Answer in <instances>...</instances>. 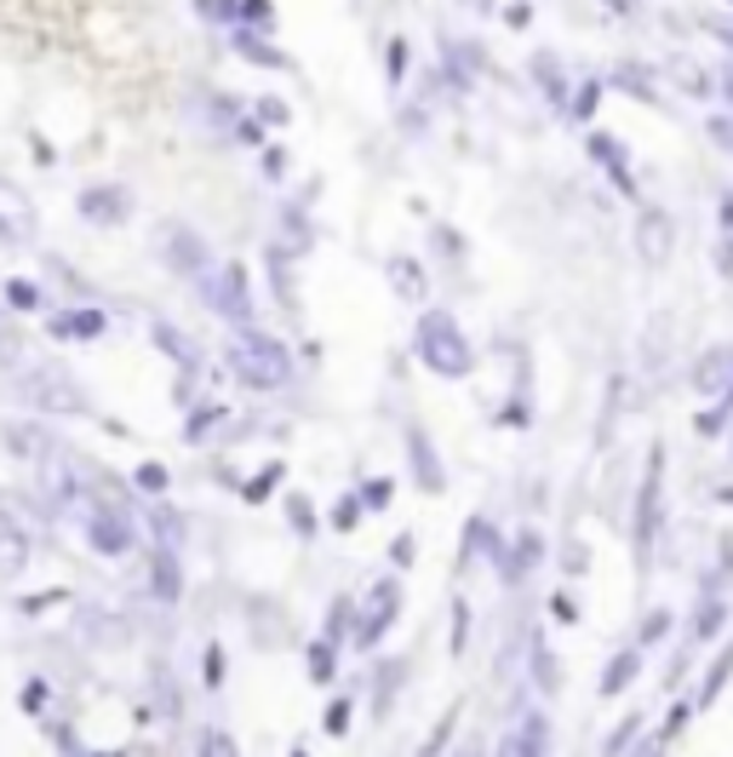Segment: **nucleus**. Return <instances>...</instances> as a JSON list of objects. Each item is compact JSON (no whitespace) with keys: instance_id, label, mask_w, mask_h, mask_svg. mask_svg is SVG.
Masks as SVG:
<instances>
[{"instance_id":"1","label":"nucleus","mask_w":733,"mask_h":757,"mask_svg":"<svg viewBox=\"0 0 733 757\" xmlns=\"http://www.w3.org/2000/svg\"><path fill=\"white\" fill-rule=\"evenodd\" d=\"M419 362L424 368H436V373H447V378H459V373H471V345H464V333H459V322L453 316H424L419 322Z\"/></svg>"},{"instance_id":"2","label":"nucleus","mask_w":733,"mask_h":757,"mask_svg":"<svg viewBox=\"0 0 733 757\" xmlns=\"http://www.w3.org/2000/svg\"><path fill=\"white\" fill-rule=\"evenodd\" d=\"M230 368L247 378V385H287L293 378V362H287V350L275 345L270 333H241L235 345H230Z\"/></svg>"},{"instance_id":"3","label":"nucleus","mask_w":733,"mask_h":757,"mask_svg":"<svg viewBox=\"0 0 733 757\" xmlns=\"http://www.w3.org/2000/svg\"><path fill=\"white\" fill-rule=\"evenodd\" d=\"M390 620H396V580H378V586H373V614H361L356 643H361V649H373Z\"/></svg>"},{"instance_id":"4","label":"nucleus","mask_w":733,"mask_h":757,"mask_svg":"<svg viewBox=\"0 0 733 757\" xmlns=\"http://www.w3.org/2000/svg\"><path fill=\"white\" fill-rule=\"evenodd\" d=\"M87 534H92V540H98V551H127V523H120V516L115 511H98L92 505V523H87Z\"/></svg>"},{"instance_id":"5","label":"nucleus","mask_w":733,"mask_h":757,"mask_svg":"<svg viewBox=\"0 0 733 757\" xmlns=\"http://www.w3.org/2000/svg\"><path fill=\"white\" fill-rule=\"evenodd\" d=\"M590 155H596V162L614 172V184H619L625 195H636V184H630V172H625V155L614 150V138H607V132H590Z\"/></svg>"},{"instance_id":"6","label":"nucleus","mask_w":733,"mask_h":757,"mask_svg":"<svg viewBox=\"0 0 733 757\" xmlns=\"http://www.w3.org/2000/svg\"><path fill=\"white\" fill-rule=\"evenodd\" d=\"M52 333H64V338H98V333H104V316H98V310H69V316H52Z\"/></svg>"},{"instance_id":"7","label":"nucleus","mask_w":733,"mask_h":757,"mask_svg":"<svg viewBox=\"0 0 733 757\" xmlns=\"http://www.w3.org/2000/svg\"><path fill=\"white\" fill-rule=\"evenodd\" d=\"M407 448L419 453V476H424V488L436 493V488H441V465H436V448H430V436H424V431L413 425V431H407Z\"/></svg>"},{"instance_id":"8","label":"nucleus","mask_w":733,"mask_h":757,"mask_svg":"<svg viewBox=\"0 0 733 757\" xmlns=\"http://www.w3.org/2000/svg\"><path fill=\"white\" fill-rule=\"evenodd\" d=\"M636 666H642V649H625L619 660H614V671H607V683H602V694H619L630 677H636Z\"/></svg>"},{"instance_id":"9","label":"nucleus","mask_w":733,"mask_h":757,"mask_svg":"<svg viewBox=\"0 0 733 757\" xmlns=\"http://www.w3.org/2000/svg\"><path fill=\"white\" fill-rule=\"evenodd\" d=\"M642 224H647V258H665L670 253V218L665 213H647Z\"/></svg>"},{"instance_id":"10","label":"nucleus","mask_w":733,"mask_h":757,"mask_svg":"<svg viewBox=\"0 0 733 757\" xmlns=\"http://www.w3.org/2000/svg\"><path fill=\"white\" fill-rule=\"evenodd\" d=\"M728 671H733V643L722 649V660H717V666H710V677H705V689H699V706H710V701H717V694H722V683H728Z\"/></svg>"},{"instance_id":"11","label":"nucleus","mask_w":733,"mask_h":757,"mask_svg":"<svg viewBox=\"0 0 733 757\" xmlns=\"http://www.w3.org/2000/svg\"><path fill=\"white\" fill-rule=\"evenodd\" d=\"M333 666H338L333 643H310V677H316V683H327V677H333Z\"/></svg>"},{"instance_id":"12","label":"nucleus","mask_w":733,"mask_h":757,"mask_svg":"<svg viewBox=\"0 0 733 757\" xmlns=\"http://www.w3.org/2000/svg\"><path fill=\"white\" fill-rule=\"evenodd\" d=\"M396 293H424V270L419 265H407V258H396Z\"/></svg>"},{"instance_id":"13","label":"nucleus","mask_w":733,"mask_h":757,"mask_svg":"<svg viewBox=\"0 0 733 757\" xmlns=\"http://www.w3.org/2000/svg\"><path fill=\"white\" fill-rule=\"evenodd\" d=\"M670 631V614H647V626L636 631V649H647V643H659V637Z\"/></svg>"},{"instance_id":"14","label":"nucleus","mask_w":733,"mask_h":757,"mask_svg":"<svg viewBox=\"0 0 733 757\" xmlns=\"http://www.w3.org/2000/svg\"><path fill=\"white\" fill-rule=\"evenodd\" d=\"M80 213H98V218H115V213H120V202H115V195H80Z\"/></svg>"},{"instance_id":"15","label":"nucleus","mask_w":733,"mask_h":757,"mask_svg":"<svg viewBox=\"0 0 733 757\" xmlns=\"http://www.w3.org/2000/svg\"><path fill=\"white\" fill-rule=\"evenodd\" d=\"M636 729H642V717H625V723L614 729V741H607V757H619V752L630 746V734H636Z\"/></svg>"},{"instance_id":"16","label":"nucleus","mask_w":733,"mask_h":757,"mask_svg":"<svg viewBox=\"0 0 733 757\" xmlns=\"http://www.w3.org/2000/svg\"><path fill=\"white\" fill-rule=\"evenodd\" d=\"M287 516H293L298 534H316V516H310V505H304V500H287Z\"/></svg>"},{"instance_id":"17","label":"nucleus","mask_w":733,"mask_h":757,"mask_svg":"<svg viewBox=\"0 0 733 757\" xmlns=\"http://www.w3.org/2000/svg\"><path fill=\"white\" fill-rule=\"evenodd\" d=\"M275 483H281V465H270V471H263V476H258V483L247 488V500H263V493H270Z\"/></svg>"},{"instance_id":"18","label":"nucleus","mask_w":733,"mask_h":757,"mask_svg":"<svg viewBox=\"0 0 733 757\" xmlns=\"http://www.w3.org/2000/svg\"><path fill=\"white\" fill-rule=\"evenodd\" d=\"M7 293H12V305H17V310H35V305H40V293H35V287H24V282H12Z\"/></svg>"},{"instance_id":"19","label":"nucleus","mask_w":733,"mask_h":757,"mask_svg":"<svg viewBox=\"0 0 733 757\" xmlns=\"http://www.w3.org/2000/svg\"><path fill=\"white\" fill-rule=\"evenodd\" d=\"M356 516H361V500H344V505L333 511V523H338V528H356Z\"/></svg>"},{"instance_id":"20","label":"nucleus","mask_w":733,"mask_h":757,"mask_svg":"<svg viewBox=\"0 0 733 757\" xmlns=\"http://www.w3.org/2000/svg\"><path fill=\"white\" fill-rule=\"evenodd\" d=\"M464 631H471V608H453V649H464Z\"/></svg>"},{"instance_id":"21","label":"nucleus","mask_w":733,"mask_h":757,"mask_svg":"<svg viewBox=\"0 0 733 757\" xmlns=\"http://www.w3.org/2000/svg\"><path fill=\"white\" fill-rule=\"evenodd\" d=\"M390 563H396V568H407V563H413V534H401V540H396V551H390Z\"/></svg>"},{"instance_id":"22","label":"nucleus","mask_w":733,"mask_h":757,"mask_svg":"<svg viewBox=\"0 0 733 757\" xmlns=\"http://www.w3.org/2000/svg\"><path fill=\"white\" fill-rule=\"evenodd\" d=\"M401 69H407V41H390V81H401Z\"/></svg>"},{"instance_id":"23","label":"nucleus","mask_w":733,"mask_h":757,"mask_svg":"<svg viewBox=\"0 0 733 757\" xmlns=\"http://www.w3.org/2000/svg\"><path fill=\"white\" fill-rule=\"evenodd\" d=\"M384 500H390V483H373V488L361 493V505H384Z\"/></svg>"},{"instance_id":"24","label":"nucleus","mask_w":733,"mask_h":757,"mask_svg":"<svg viewBox=\"0 0 733 757\" xmlns=\"http://www.w3.org/2000/svg\"><path fill=\"white\" fill-rule=\"evenodd\" d=\"M207 683H223V654L207 649Z\"/></svg>"},{"instance_id":"25","label":"nucleus","mask_w":733,"mask_h":757,"mask_svg":"<svg viewBox=\"0 0 733 757\" xmlns=\"http://www.w3.org/2000/svg\"><path fill=\"white\" fill-rule=\"evenodd\" d=\"M710 132L722 138V150H733V121H728V115H717V121H710Z\"/></svg>"},{"instance_id":"26","label":"nucleus","mask_w":733,"mask_h":757,"mask_svg":"<svg viewBox=\"0 0 733 757\" xmlns=\"http://www.w3.org/2000/svg\"><path fill=\"white\" fill-rule=\"evenodd\" d=\"M596 98H602V87H584V92H579V104H574V110H579V115H590V104H596Z\"/></svg>"},{"instance_id":"27","label":"nucleus","mask_w":733,"mask_h":757,"mask_svg":"<svg viewBox=\"0 0 733 757\" xmlns=\"http://www.w3.org/2000/svg\"><path fill=\"white\" fill-rule=\"evenodd\" d=\"M717 265H722V275L733 282V242H722V253H717Z\"/></svg>"},{"instance_id":"28","label":"nucleus","mask_w":733,"mask_h":757,"mask_svg":"<svg viewBox=\"0 0 733 757\" xmlns=\"http://www.w3.org/2000/svg\"><path fill=\"white\" fill-rule=\"evenodd\" d=\"M722 92H728V104H733V69L722 75Z\"/></svg>"},{"instance_id":"29","label":"nucleus","mask_w":733,"mask_h":757,"mask_svg":"<svg viewBox=\"0 0 733 757\" xmlns=\"http://www.w3.org/2000/svg\"><path fill=\"white\" fill-rule=\"evenodd\" d=\"M722 500H733V488H722Z\"/></svg>"}]
</instances>
